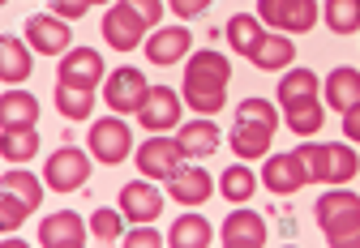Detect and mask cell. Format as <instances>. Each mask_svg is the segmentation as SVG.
<instances>
[{"instance_id":"cell-1","label":"cell","mask_w":360,"mask_h":248,"mask_svg":"<svg viewBox=\"0 0 360 248\" xmlns=\"http://www.w3.org/2000/svg\"><path fill=\"white\" fill-rule=\"evenodd\" d=\"M228 81H232V64L223 52H193V60L185 64V103L202 116H214L228 103Z\"/></svg>"},{"instance_id":"cell-2","label":"cell","mask_w":360,"mask_h":248,"mask_svg":"<svg viewBox=\"0 0 360 248\" xmlns=\"http://www.w3.org/2000/svg\"><path fill=\"white\" fill-rule=\"evenodd\" d=\"M279 103H283V116H288V129L296 137H313L326 124V107L318 103V73H313V69L283 73Z\"/></svg>"},{"instance_id":"cell-3","label":"cell","mask_w":360,"mask_h":248,"mask_svg":"<svg viewBox=\"0 0 360 248\" xmlns=\"http://www.w3.org/2000/svg\"><path fill=\"white\" fill-rule=\"evenodd\" d=\"M275 129H279V111L275 103L266 99H245L236 107V124H232V150L240 158H262L270 150V142H275Z\"/></svg>"},{"instance_id":"cell-4","label":"cell","mask_w":360,"mask_h":248,"mask_svg":"<svg viewBox=\"0 0 360 248\" xmlns=\"http://www.w3.org/2000/svg\"><path fill=\"white\" fill-rule=\"evenodd\" d=\"M318 227L330 248H360V197L335 188L318 201Z\"/></svg>"},{"instance_id":"cell-5","label":"cell","mask_w":360,"mask_h":248,"mask_svg":"<svg viewBox=\"0 0 360 248\" xmlns=\"http://www.w3.org/2000/svg\"><path fill=\"white\" fill-rule=\"evenodd\" d=\"M296 154L304 158L309 180H318V184H347V180L360 172V158H356V150H352V146L304 142V146H296Z\"/></svg>"},{"instance_id":"cell-6","label":"cell","mask_w":360,"mask_h":248,"mask_svg":"<svg viewBox=\"0 0 360 248\" xmlns=\"http://www.w3.org/2000/svg\"><path fill=\"white\" fill-rule=\"evenodd\" d=\"M257 13H262L266 26H275V30L309 34L313 26H318V0H262Z\"/></svg>"},{"instance_id":"cell-7","label":"cell","mask_w":360,"mask_h":248,"mask_svg":"<svg viewBox=\"0 0 360 248\" xmlns=\"http://www.w3.org/2000/svg\"><path fill=\"white\" fill-rule=\"evenodd\" d=\"M146 30H150L146 18L133 9L129 0H116V5L103 13V39H108V48H116V52H133L142 43Z\"/></svg>"},{"instance_id":"cell-8","label":"cell","mask_w":360,"mask_h":248,"mask_svg":"<svg viewBox=\"0 0 360 248\" xmlns=\"http://www.w3.org/2000/svg\"><path fill=\"white\" fill-rule=\"evenodd\" d=\"M43 180H48V188H56V193H77L90 180V158H86V150L60 146L48 158V167H43Z\"/></svg>"},{"instance_id":"cell-9","label":"cell","mask_w":360,"mask_h":248,"mask_svg":"<svg viewBox=\"0 0 360 248\" xmlns=\"http://www.w3.org/2000/svg\"><path fill=\"white\" fill-rule=\"evenodd\" d=\"M133 150V133L129 124L116 120V116H103L90 124V154H95L99 163H108V167H116V163H124Z\"/></svg>"},{"instance_id":"cell-10","label":"cell","mask_w":360,"mask_h":248,"mask_svg":"<svg viewBox=\"0 0 360 248\" xmlns=\"http://www.w3.org/2000/svg\"><path fill=\"white\" fill-rule=\"evenodd\" d=\"M150 99V86H146V77L142 69H116L108 77V86H103V103L112 111H142V103Z\"/></svg>"},{"instance_id":"cell-11","label":"cell","mask_w":360,"mask_h":248,"mask_svg":"<svg viewBox=\"0 0 360 248\" xmlns=\"http://www.w3.org/2000/svg\"><path fill=\"white\" fill-rule=\"evenodd\" d=\"M180 158H185L180 137H150V142H142V150H138V172H142L146 180H167V176L180 167Z\"/></svg>"},{"instance_id":"cell-12","label":"cell","mask_w":360,"mask_h":248,"mask_svg":"<svg viewBox=\"0 0 360 248\" xmlns=\"http://www.w3.org/2000/svg\"><path fill=\"white\" fill-rule=\"evenodd\" d=\"M262 184H266L270 193H279V197L300 193V188L309 184L304 158H300L296 150H292V154H270V158H266V167H262Z\"/></svg>"},{"instance_id":"cell-13","label":"cell","mask_w":360,"mask_h":248,"mask_svg":"<svg viewBox=\"0 0 360 248\" xmlns=\"http://www.w3.org/2000/svg\"><path fill=\"white\" fill-rule=\"evenodd\" d=\"M26 43H30L34 52H43V56H65L69 43H73V30H69L65 18H56V13H34V18L26 22Z\"/></svg>"},{"instance_id":"cell-14","label":"cell","mask_w":360,"mask_h":248,"mask_svg":"<svg viewBox=\"0 0 360 248\" xmlns=\"http://www.w3.org/2000/svg\"><path fill=\"white\" fill-rule=\"evenodd\" d=\"M60 86H77V90H95L103 81V56L95 48H69L60 60Z\"/></svg>"},{"instance_id":"cell-15","label":"cell","mask_w":360,"mask_h":248,"mask_svg":"<svg viewBox=\"0 0 360 248\" xmlns=\"http://www.w3.org/2000/svg\"><path fill=\"white\" fill-rule=\"evenodd\" d=\"M180 95L176 90H167V86H159V90H150V99L142 103V111H138V120H142V129L146 133H167V129H176L180 124Z\"/></svg>"},{"instance_id":"cell-16","label":"cell","mask_w":360,"mask_h":248,"mask_svg":"<svg viewBox=\"0 0 360 248\" xmlns=\"http://www.w3.org/2000/svg\"><path fill=\"white\" fill-rule=\"evenodd\" d=\"M167 193H172V201L176 205H202L210 193H214V180H210V172H202V167H180L167 176Z\"/></svg>"},{"instance_id":"cell-17","label":"cell","mask_w":360,"mask_h":248,"mask_svg":"<svg viewBox=\"0 0 360 248\" xmlns=\"http://www.w3.org/2000/svg\"><path fill=\"white\" fill-rule=\"evenodd\" d=\"M120 210L133 223H155L159 210H163V197H159V188L150 180H133V184L120 188Z\"/></svg>"},{"instance_id":"cell-18","label":"cell","mask_w":360,"mask_h":248,"mask_svg":"<svg viewBox=\"0 0 360 248\" xmlns=\"http://www.w3.org/2000/svg\"><path fill=\"white\" fill-rule=\"evenodd\" d=\"M39 244H48V248H82L86 244V223L77 210H60L52 219H43L39 227Z\"/></svg>"},{"instance_id":"cell-19","label":"cell","mask_w":360,"mask_h":248,"mask_svg":"<svg viewBox=\"0 0 360 248\" xmlns=\"http://www.w3.org/2000/svg\"><path fill=\"white\" fill-rule=\"evenodd\" d=\"M189 43H193V34L185 26H167L146 39V56H150V64H176L189 56Z\"/></svg>"},{"instance_id":"cell-20","label":"cell","mask_w":360,"mask_h":248,"mask_svg":"<svg viewBox=\"0 0 360 248\" xmlns=\"http://www.w3.org/2000/svg\"><path fill=\"white\" fill-rule=\"evenodd\" d=\"M223 244L228 248H262L266 244V223L253 210H236L223 223Z\"/></svg>"},{"instance_id":"cell-21","label":"cell","mask_w":360,"mask_h":248,"mask_svg":"<svg viewBox=\"0 0 360 248\" xmlns=\"http://www.w3.org/2000/svg\"><path fill=\"white\" fill-rule=\"evenodd\" d=\"M30 43H22L18 34H5L0 39V77L9 81V86H18V81H26L30 73H34V64H30Z\"/></svg>"},{"instance_id":"cell-22","label":"cell","mask_w":360,"mask_h":248,"mask_svg":"<svg viewBox=\"0 0 360 248\" xmlns=\"http://www.w3.org/2000/svg\"><path fill=\"white\" fill-rule=\"evenodd\" d=\"M39 120V99L26 95V90H9L0 99V129L13 133V129H34Z\"/></svg>"},{"instance_id":"cell-23","label":"cell","mask_w":360,"mask_h":248,"mask_svg":"<svg viewBox=\"0 0 360 248\" xmlns=\"http://www.w3.org/2000/svg\"><path fill=\"white\" fill-rule=\"evenodd\" d=\"M219 142H223V133L214 129L210 120H193V124H185V129H180V146H185L189 158H210V154L219 150Z\"/></svg>"},{"instance_id":"cell-24","label":"cell","mask_w":360,"mask_h":248,"mask_svg":"<svg viewBox=\"0 0 360 248\" xmlns=\"http://www.w3.org/2000/svg\"><path fill=\"white\" fill-rule=\"evenodd\" d=\"M266 22L262 18H249V13H236L232 22H228V43L240 52V56H253L257 48H262V39H266V30H262Z\"/></svg>"},{"instance_id":"cell-25","label":"cell","mask_w":360,"mask_h":248,"mask_svg":"<svg viewBox=\"0 0 360 248\" xmlns=\"http://www.w3.org/2000/svg\"><path fill=\"white\" fill-rule=\"evenodd\" d=\"M326 103L335 111H347L360 103V73L356 69H335L330 81H326Z\"/></svg>"},{"instance_id":"cell-26","label":"cell","mask_w":360,"mask_h":248,"mask_svg":"<svg viewBox=\"0 0 360 248\" xmlns=\"http://www.w3.org/2000/svg\"><path fill=\"white\" fill-rule=\"evenodd\" d=\"M292 56H296V48H292V39H288V34H266V39H262V48H257L249 60H253L262 73H270V69H288Z\"/></svg>"},{"instance_id":"cell-27","label":"cell","mask_w":360,"mask_h":248,"mask_svg":"<svg viewBox=\"0 0 360 248\" xmlns=\"http://www.w3.org/2000/svg\"><path fill=\"white\" fill-rule=\"evenodd\" d=\"M167 244H176V248H206V244H210V223H206L202 214H185V219H176V227H172Z\"/></svg>"},{"instance_id":"cell-28","label":"cell","mask_w":360,"mask_h":248,"mask_svg":"<svg viewBox=\"0 0 360 248\" xmlns=\"http://www.w3.org/2000/svg\"><path fill=\"white\" fill-rule=\"evenodd\" d=\"M219 188H223V197H228V201L245 205V201L257 193V176L245 167V163H236V167H228V172L219 176Z\"/></svg>"},{"instance_id":"cell-29","label":"cell","mask_w":360,"mask_h":248,"mask_svg":"<svg viewBox=\"0 0 360 248\" xmlns=\"http://www.w3.org/2000/svg\"><path fill=\"white\" fill-rule=\"evenodd\" d=\"M0 188H5L9 197H18L22 205H26V210L34 214V205L43 201V184L30 176V172H5V180H0Z\"/></svg>"},{"instance_id":"cell-30","label":"cell","mask_w":360,"mask_h":248,"mask_svg":"<svg viewBox=\"0 0 360 248\" xmlns=\"http://www.w3.org/2000/svg\"><path fill=\"white\" fill-rule=\"evenodd\" d=\"M56 107L69 120H90V107H95V90H77V86H60L56 81Z\"/></svg>"},{"instance_id":"cell-31","label":"cell","mask_w":360,"mask_h":248,"mask_svg":"<svg viewBox=\"0 0 360 248\" xmlns=\"http://www.w3.org/2000/svg\"><path fill=\"white\" fill-rule=\"evenodd\" d=\"M326 26L335 34H356L360 30V0H326Z\"/></svg>"},{"instance_id":"cell-32","label":"cell","mask_w":360,"mask_h":248,"mask_svg":"<svg viewBox=\"0 0 360 248\" xmlns=\"http://www.w3.org/2000/svg\"><path fill=\"white\" fill-rule=\"evenodd\" d=\"M0 150H5L9 163H30L39 154V137H34V129H13V133H5Z\"/></svg>"},{"instance_id":"cell-33","label":"cell","mask_w":360,"mask_h":248,"mask_svg":"<svg viewBox=\"0 0 360 248\" xmlns=\"http://www.w3.org/2000/svg\"><path fill=\"white\" fill-rule=\"evenodd\" d=\"M124 231V210H95L90 214V235L95 240H120Z\"/></svg>"},{"instance_id":"cell-34","label":"cell","mask_w":360,"mask_h":248,"mask_svg":"<svg viewBox=\"0 0 360 248\" xmlns=\"http://www.w3.org/2000/svg\"><path fill=\"white\" fill-rule=\"evenodd\" d=\"M26 214H30V210H26V205H22L18 197H9V193L0 197V231H5V235H9V231H18Z\"/></svg>"},{"instance_id":"cell-35","label":"cell","mask_w":360,"mask_h":248,"mask_svg":"<svg viewBox=\"0 0 360 248\" xmlns=\"http://www.w3.org/2000/svg\"><path fill=\"white\" fill-rule=\"evenodd\" d=\"M95 0H52V9H56V18H65V22H73V18H82Z\"/></svg>"},{"instance_id":"cell-36","label":"cell","mask_w":360,"mask_h":248,"mask_svg":"<svg viewBox=\"0 0 360 248\" xmlns=\"http://www.w3.org/2000/svg\"><path fill=\"white\" fill-rule=\"evenodd\" d=\"M124 248H159V231H150V227L129 231V235H124Z\"/></svg>"},{"instance_id":"cell-37","label":"cell","mask_w":360,"mask_h":248,"mask_svg":"<svg viewBox=\"0 0 360 248\" xmlns=\"http://www.w3.org/2000/svg\"><path fill=\"white\" fill-rule=\"evenodd\" d=\"M129 5L146 18V26H159V18H163V0H129Z\"/></svg>"},{"instance_id":"cell-38","label":"cell","mask_w":360,"mask_h":248,"mask_svg":"<svg viewBox=\"0 0 360 248\" xmlns=\"http://www.w3.org/2000/svg\"><path fill=\"white\" fill-rule=\"evenodd\" d=\"M206 5L210 0H172V13L176 18H198V13H206Z\"/></svg>"},{"instance_id":"cell-39","label":"cell","mask_w":360,"mask_h":248,"mask_svg":"<svg viewBox=\"0 0 360 248\" xmlns=\"http://www.w3.org/2000/svg\"><path fill=\"white\" fill-rule=\"evenodd\" d=\"M343 137H352V142H360V103L343 111Z\"/></svg>"},{"instance_id":"cell-40","label":"cell","mask_w":360,"mask_h":248,"mask_svg":"<svg viewBox=\"0 0 360 248\" xmlns=\"http://www.w3.org/2000/svg\"><path fill=\"white\" fill-rule=\"evenodd\" d=\"M95 5H103V0H95Z\"/></svg>"}]
</instances>
